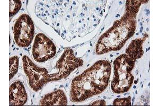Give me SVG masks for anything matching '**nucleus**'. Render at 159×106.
Segmentation results:
<instances>
[{"label":"nucleus","instance_id":"f257e3e1","mask_svg":"<svg viewBox=\"0 0 159 106\" xmlns=\"http://www.w3.org/2000/svg\"><path fill=\"white\" fill-rule=\"evenodd\" d=\"M111 72L109 61H100L72 81L70 100L81 102L103 91L108 85Z\"/></svg>","mask_w":159,"mask_h":106},{"label":"nucleus","instance_id":"f03ea898","mask_svg":"<svg viewBox=\"0 0 159 106\" xmlns=\"http://www.w3.org/2000/svg\"><path fill=\"white\" fill-rule=\"evenodd\" d=\"M15 42L19 47H27L30 45L34 37L33 21L27 15H22L16 20L13 29Z\"/></svg>","mask_w":159,"mask_h":106},{"label":"nucleus","instance_id":"7ed1b4c3","mask_svg":"<svg viewBox=\"0 0 159 106\" xmlns=\"http://www.w3.org/2000/svg\"><path fill=\"white\" fill-rule=\"evenodd\" d=\"M83 64L82 60L75 57L72 49L65 50L56 65V68L58 70V73L48 75V82L66 78L70 72L76 67L82 66Z\"/></svg>","mask_w":159,"mask_h":106},{"label":"nucleus","instance_id":"20e7f679","mask_svg":"<svg viewBox=\"0 0 159 106\" xmlns=\"http://www.w3.org/2000/svg\"><path fill=\"white\" fill-rule=\"evenodd\" d=\"M24 72L29 80V85L34 91L42 89L44 84L48 82V71L35 65L28 56L23 57Z\"/></svg>","mask_w":159,"mask_h":106},{"label":"nucleus","instance_id":"39448f33","mask_svg":"<svg viewBox=\"0 0 159 106\" xmlns=\"http://www.w3.org/2000/svg\"><path fill=\"white\" fill-rule=\"evenodd\" d=\"M32 52L36 61L43 62L55 55L56 47L45 35L39 34L35 38Z\"/></svg>","mask_w":159,"mask_h":106},{"label":"nucleus","instance_id":"423d86ee","mask_svg":"<svg viewBox=\"0 0 159 106\" xmlns=\"http://www.w3.org/2000/svg\"><path fill=\"white\" fill-rule=\"evenodd\" d=\"M27 94L22 83L16 81L10 86V106H22L27 101Z\"/></svg>","mask_w":159,"mask_h":106},{"label":"nucleus","instance_id":"0eeeda50","mask_svg":"<svg viewBox=\"0 0 159 106\" xmlns=\"http://www.w3.org/2000/svg\"><path fill=\"white\" fill-rule=\"evenodd\" d=\"M67 103V99L64 92L58 90L46 95L40 101V104L43 106H58L66 105Z\"/></svg>","mask_w":159,"mask_h":106},{"label":"nucleus","instance_id":"6e6552de","mask_svg":"<svg viewBox=\"0 0 159 106\" xmlns=\"http://www.w3.org/2000/svg\"><path fill=\"white\" fill-rule=\"evenodd\" d=\"M10 80L16 74L18 70L19 58L15 56L10 58Z\"/></svg>","mask_w":159,"mask_h":106},{"label":"nucleus","instance_id":"1a4fd4ad","mask_svg":"<svg viewBox=\"0 0 159 106\" xmlns=\"http://www.w3.org/2000/svg\"><path fill=\"white\" fill-rule=\"evenodd\" d=\"M21 2L20 1H10V16H13L18 12L21 7Z\"/></svg>","mask_w":159,"mask_h":106},{"label":"nucleus","instance_id":"9d476101","mask_svg":"<svg viewBox=\"0 0 159 106\" xmlns=\"http://www.w3.org/2000/svg\"><path fill=\"white\" fill-rule=\"evenodd\" d=\"M135 84H136V83H137V81H135Z\"/></svg>","mask_w":159,"mask_h":106}]
</instances>
